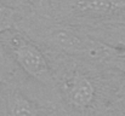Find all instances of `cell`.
I'll use <instances>...</instances> for the list:
<instances>
[{
	"label": "cell",
	"mask_w": 125,
	"mask_h": 116,
	"mask_svg": "<svg viewBox=\"0 0 125 116\" xmlns=\"http://www.w3.org/2000/svg\"><path fill=\"white\" fill-rule=\"evenodd\" d=\"M15 18V11L13 9L6 6L0 1V32H4L6 29H11L12 23Z\"/></svg>",
	"instance_id": "cell-6"
},
{
	"label": "cell",
	"mask_w": 125,
	"mask_h": 116,
	"mask_svg": "<svg viewBox=\"0 0 125 116\" xmlns=\"http://www.w3.org/2000/svg\"><path fill=\"white\" fill-rule=\"evenodd\" d=\"M26 4H28V5H31V6H33V7H38V6H40L42 5V0H23Z\"/></svg>",
	"instance_id": "cell-8"
},
{
	"label": "cell",
	"mask_w": 125,
	"mask_h": 116,
	"mask_svg": "<svg viewBox=\"0 0 125 116\" xmlns=\"http://www.w3.org/2000/svg\"><path fill=\"white\" fill-rule=\"evenodd\" d=\"M9 65H10V61H9V57L6 53V48L0 39V73L5 71L9 68Z\"/></svg>",
	"instance_id": "cell-7"
},
{
	"label": "cell",
	"mask_w": 125,
	"mask_h": 116,
	"mask_svg": "<svg viewBox=\"0 0 125 116\" xmlns=\"http://www.w3.org/2000/svg\"><path fill=\"white\" fill-rule=\"evenodd\" d=\"M0 39L4 45L9 46L13 52L17 63L24 71L42 81H47L50 79L49 65L37 46L26 41L16 33H10L9 29L0 32Z\"/></svg>",
	"instance_id": "cell-1"
},
{
	"label": "cell",
	"mask_w": 125,
	"mask_h": 116,
	"mask_svg": "<svg viewBox=\"0 0 125 116\" xmlns=\"http://www.w3.org/2000/svg\"><path fill=\"white\" fill-rule=\"evenodd\" d=\"M52 40L55 41L56 45L66 50H83V48L89 47L86 46L85 41H83V39L67 29L55 30L52 33Z\"/></svg>",
	"instance_id": "cell-4"
},
{
	"label": "cell",
	"mask_w": 125,
	"mask_h": 116,
	"mask_svg": "<svg viewBox=\"0 0 125 116\" xmlns=\"http://www.w3.org/2000/svg\"><path fill=\"white\" fill-rule=\"evenodd\" d=\"M10 111L12 116H38L31 102L21 94H15L10 102Z\"/></svg>",
	"instance_id": "cell-5"
},
{
	"label": "cell",
	"mask_w": 125,
	"mask_h": 116,
	"mask_svg": "<svg viewBox=\"0 0 125 116\" xmlns=\"http://www.w3.org/2000/svg\"><path fill=\"white\" fill-rule=\"evenodd\" d=\"M75 7L82 12L112 15L120 12L125 7L123 0H75Z\"/></svg>",
	"instance_id": "cell-3"
},
{
	"label": "cell",
	"mask_w": 125,
	"mask_h": 116,
	"mask_svg": "<svg viewBox=\"0 0 125 116\" xmlns=\"http://www.w3.org/2000/svg\"><path fill=\"white\" fill-rule=\"evenodd\" d=\"M68 97L71 102L80 108L90 105L95 96L94 85L84 75L75 74L68 82Z\"/></svg>",
	"instance_id": "cell-2"
},
{
	"label": "cell",
	"mask_w": 125,
	"mask_h": 116,
	"mask_svg": "<svg viewBox=\"0 0 125 116\" xmlns=\"http://www.w3.org/2000/svg\"><path fill=\"white\" fill-rule=\"evenodd\" d=\"M119 91H120V93L125 97V77H123V79L120 80V83H119Z\"/></svg>",
	"instance_id": "cell-9"
}]
</instances>
